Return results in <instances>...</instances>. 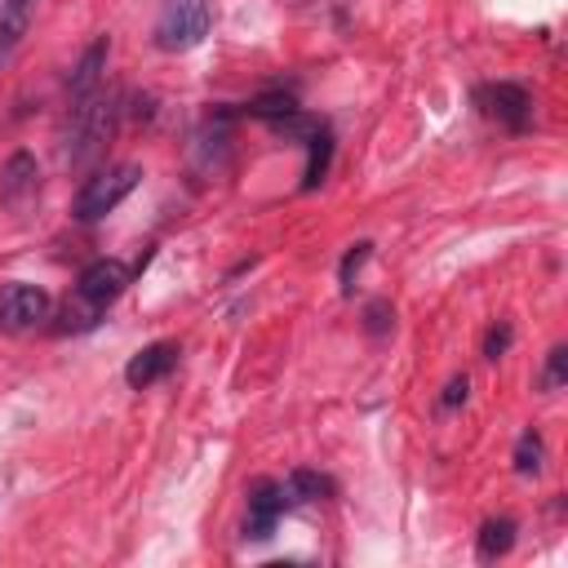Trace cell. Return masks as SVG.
<instances>
[{
  "label": "cell",
  "instance_id": "1",
  "mask_svg": "<svg viewBox=\"0 0 568 568\" xmlns=\"http://www.w3.org/2000/svg\"><path fill=\"white\" fill-rule=\"evenodd\" d=\"M120 120V93L115 89H93L89 98H75L67 111V133H62V160L67 164H89L102 155Z\"/></svg>",
  "mask_w": 568,
  "mask_h": 568
},
{
  "label": "cell",
  "instance_id": "2",
  "mask_svg": "<svg viewBox=\"0 0 568 568\" xmlns=\"http://www.w3.org/2000/svg\"><path fill=\"white\" fill-rule=\"evenodd\" d=\"M124 284H129V266H124L120 257H98V262H89V266L80 271V280H75V293L62 302L58 328H62V333H84V328H93L98 315L124 293Z\"/></svg>",
  "mask_w": 568,
  "mask_h": 568
},
{
  "label": "cell",
  "instance_id": "3",
  "mask_svg": "<svg viewBox=\"0 0 568 568\" xmlns=\"http://www.w3.org/2000/svg\"><path fill=\"white\" fill-rule=\"evenodd\" d=\"M209 31H213L209 0H164L151 36H155V49L164 53H191L195 44H204Z\"/></svg>",
  "mask_w": 568,
  "mask_h": 568
},
{
  "label": "cell",
  "instance_id": "4",
  "mask_svg": "<svg viewBox=\"0 0 568 568\" xmlns=\"http://www.w3.org/2000/svg\"><path fill=\"white\" fill-rule=\"evenodd\" d=\"M142 182V164H106L93 178H84V186L75 191V217L80 222H98L106 217L124 195H133Z\"/></svg>",
  "mask_w": 568,
  "mask_h": 568
},
{
  "label": "cell",
  "instance_id": "5",
  "mask_svg": "<svg viewBox=\"0 0 568 568\" xmlns=\"http://www.w3.org/2000/svg\"><path fill=\"white\" fill-rule=\"evenodd\" d=\"M49 311H53V297L40 284H22V280L0 284V328L4 333H27V328L44 324Z\"/></svg>",
  "mask_w": 568,
  "mask_h": 568
},
{
  "label": "cell",
  "instance_id": "6",
  "mask_svg": "<svg viewBox=\"0 0 568 568\" xmlns=\"http://www.w3.org/2000/svg\"><path fill=\"white\" fill-rule=\"evenodd\" d=\"M475 102L484 106V115H493L497 124H506V129H515V133L528 129V120H532V98H528V89H524V84H510V80L475 89Z\"/></svg>",
  "mask_w": 568,
  "mask_h": 568
},
{
  "label": "cell",
  "instance_id": "7",
  "mask_svg": "<svg viewBox=\"0 0 568 568\" xmlns=\"http://www.w3.org/2000/svg\"><path fill=\"white\" fill-rule=\"evenodd\" d=\"M40 195V164L31 151H13L4 164H0V204L22 213L31 200Z\"/></svg>",
  "mask_w": 568,
  "mask_h": 568
},
{
  "label": "cell",
  "instance_id": "8",
  "mask_svg": "<svg viewBox=\"0 0 568 568\" xmlns=\"http://www.w3.org/2000/svg\"><path fill=\"white\" fill-rule=\"evenodd\" d=\"M284 488L275 484V479H257L253 488H248V510H244V537L248 541H266L271 532H275V524H280V515H284Z\"/></svg>",
  "mask_w": 568,
  "mask_h": 568
},
{
  "label": "cell",
  "instance_id": "9",
  "mask_svg": "<svg viewBox=\"0 0 568 568\" xmlns=\"http://www.w3.org/2000/svg\"><path fill=\"white\" fill-rule=\"evenodd\" d=\"M178 342H151V346H142L129 364H124V382L133 386V390H142V386H155L160 377H169L173 373V364H178Z\"/></svg>",
  "mask_w": 568,
  "mask_h": 568
},
{
  "label": "cell",
  "instance_id": "10",
  "mask_svg": "<svg viewBox=\"0 0 568 568\" xmlns=\"http://www.w3.org/2000/svg\"><path fill=\"white\" fill-rule=\"evenodd\" d=\"M106 53H111V40H106V36H98V40L80 53V62L71 67V80H67V98H71V102H75V98H89L93 89H102Z\"/></svg>",
  "mask_w": 568,
  "mask_h": 568
},
{
  "label": "cell",
  "instance_id": "11",
  "mask_svg": "<svg viewBox=\"0 0 568 568\" xmlns=\"http://www.w3.org/2000/svg\"><path fill=\"white\" fill-rule=\"evenodd\" d=\"M36 9H40V0H0V49L4 53L27 36Z\"/></svg>",
  "mask_w": 568,
  "mask_h": 568
},
{
  "label": "cell",
  "instance_id": "12",
  "mask_svg": "<svg viewBox=\"0 0 568 568\" xmlns=\"http://www.w3.org/2000/svg\"><path fill=\"white\" fill-rule=\"evenodd\" d=\"M510 546H515V519L510 515H493L479 524V537H475L479 559H501Z\"/></svg>",
  "mask_w": 568,
  "mask_h": 568
},
{
  "label": "cell",
  "instance_id": "13",
  "mask_svg": "<svg viewBox=\"0 0 568 568\" xmlns=\"http://www.w3.org/2000/svg\"><path fill=\"white\" fill-rule=\"evenodd\" d=\"M280 488H284V501H288V506H293V501L333 497V479H324V475H315V470H293L288 484H280Z\"/></svg>",
  "mask_w": 568,
  "mask_h": 568
},
{
  "label": "cell",
  "instance_id": "14",
  "mask_svg": "<svg viewBox=\"0 0 568 568\" xmlns=\"http://www.w3.org/2000/svg\"><path fill=\"white\" fill-rule=\"evenodd\" d=\"M248 115L280 124V120H288V115H297V102H293V93H262V98L248 102Z\"/></svg>",
  "mask_w": 568,
  "mask_h": 568
},
{
  "label": "cell",
  "instance_id": "15",
  "mask_svg": "<svg viewBox=\"0 0 568 568\" xmlns=\"http://www.w3.org/2000/svg\"><path fill=\"white\" fill-rule=\"evenodd\" d=\"M541 457H546V444L537 430H524L519 444H515V470L519 475H537L541 470Z\"/></svg>",
  "mask_w": 568,
  "mask_h": 568
},
{
  "label": "cell",
  "instance_id": "16",
  "mask_svg": "<svg viewBox=\"0 0 568 568\" xmlns=\"http://www.w3.org/2000/svg\"><path fill=\"white\" fill-rule=\"evenodd\" d=\"M368 253H373V244H368V240H359V244H351V248H346V257H342V266H337V284H342V293H351V288H355V275H359V266L368 262Z\"/></svg>",
  "mask_w": 568,
  "mask_h": 568
},
{
  "label": "cell",
  "instance_id": "17",
  "mask_svg": "<svg viewBox=\"0 0 568 568\" xmlns=\"http://www.w3.org/2000/svg\"><path fill=\"white\" fill-rule=\"evenodd\" d=\"M564 364H568V346H550L546 351V368H541V390H559L564 386Z\"/></svg>",
  "mask_w": 568,
  "mask_h": 568
},
{
  "label": "cell",
  "instance_id": "18",
  "mask_svg": "<svg viewBox=\"0 0 568 568\" xmlns=\"http://www.w3.org/2000/svg\"><path fill=\"white\" fill-rule=\"evenodd\" d=\"M390 324H395V311H390V302H368L364 306V328L373 333V337H382V333H390Z\"/></svg>",
  "mask_w": 568,
  "mask_h": 568
},
{
  "label": "cell",
  "instance_id": "19",
  "mask_svg": "<svg viewBox=\"0 0 568 568\" xmlns=\"http://www.w3.org/2000/svg\"><path fill=\"white\" fill-rule=\"evenodd\" d=\"M510 342H515V328L501 320V324H493L488 328V337H484V359H501L506 351H510Z\"/></svg>",
  "mask_w": 568,
  "mask_h": 568
},
{
  "label": "cell",
  "instance_id": "20",
  "mask_svg": "<svg viewBox=\"0 0 568 568\" xmlns=\"http://www.w3.org/2000/svg\"><path fill=\"white\" fill-rule=\"evenodd\" d=\"M466 373H457V377H448V386H444V395H439V408H457V404H466Z\"/></svg>",
  "mask_w": 568,
  "mask_h": 568
},
{
  "label": "cell",
  "instance_id": "21",
  "mask_svg": "<svg viewBox=\"0 0 568 568\" xmlns=\"http://www.w3.org/2000/svg\"><path fill=\"white\" fill-rule=\"evenodd\" d=\"M0 58H4V49H0Z\"/></svg>",
  "mask_w": 568,
  "mask_h": 568
}]
</instances>
